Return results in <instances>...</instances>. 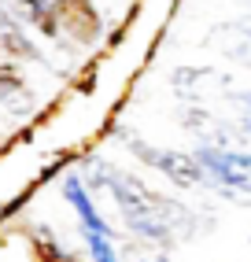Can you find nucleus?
<instances>
[{
  "label": "nucleus",
  "mask_w": 251,
  "mask_h": 262,
  "mask_svg": "<svg viewBox=\"0 0 251 262\" xmlns=\"http://www.w3.org/2000/svg\"><path fill=\"white\" fill-rule=\"evenodd\" d=\"M240 133H244L247 141H251V115H244V122H240Z\"/></svg>",
  "instance_id": "9b49d317"
},
{
  "label": "nucleus",
  "mask_w": 251,
  "mask_h": 262,
  "mask_svg": "<svg viewBox=\"0 0 251 262\" xmlns=\"http://www.w3.org/2000/svg\"><path fill=\"white\" fill-rule=\"evenodd\" d=\"M70 262H89V258H85V255H78V251H74V258H70Z\"/></svg>",
  "instance_id": "f8f14e48"
},
{
  "label": "nucleus",
  "mask_w": 251,
  "mask_h": 262,
  "mask_svg": "<svg viewBox=\"0 0 251 262\" xmlns=\"http://www.w3.org/2000/svg\"><path fill=\"white\" fill-rule=\"evenodd\" d=\"M107 137H115V141H126V148H130L140 163L152 166V170H159L170 185H181V188H203V170L196 166L192 155L174 151V148H155V144H148V141H140L137 133H130L126 126H122V129H107Z\"/></svg>",
  "instance_id": "f03ea898"
},
{
  "label": "nucleus",
  "mask_w": 251,
  "mask_h": 262,
  "mask_svg": "<svg viewBox=\"0 0 251 262\" xmlns=\"http://www.w3.org/2000/svg\"><path fill=\"white\" fill-rule=\"evenodd\" d=\"M247 37H251V19H247Z\"/></svg>",
  "instance_id": "ddd939ff"
},
{
  "label": "nucleus",
  "mask_w": 251,
  "mask_h": 262,
  "mask_svg": "<svg viewBox=\"0 0 251 262\" xmlns=\"http://www.w3.org/2000/svg\"><path fill=\"white\" fill-rule=\"evenodd\" d=\"M78 178L85 181L89 196H107L118 211V222L126 233L140 244L174 251L177 240L196 236V214L174 196H163L140 178L126 173L122 166L107 163L103 155H81L78 159Z\"/></svg>",
  "instance_id": "f257e3e1"
},
{
  "label": "nucleus",
  "mask_w": 251,
  "mask_h": 262,
  "mask_svg": "<svg viewBox=\"0 0 251 262\" xmlns=\"http://www.w3.org/2000/svg\"><path fill=\"white\" fill-rule=\"evenodd\" d=\"M222 163L229 166V170H237V173H244V178H251V148H222Z\"/></svg>",
  "instance_id": "1a4fd4ad"
},
{
  "label": "nucleus",
  "mask_w": 251,
  "mask_h": 262,
  "mask_svg": "<svg viewBox=\"0 0 251 262\" xmlns=\"http://www.w3.org/2000/svg\"><path fill=\"white\" fill-rule=\"evenodd\" d=\"M247 240H251V236H247Z\"/></svg>",
  "instance_id": "4468645a"
},
{
  "label": "nucleus",
  "mask_w": 251,
  "mask_h": 262,
  "mask_svg": "<svg viewBox=\"0 0 251 262\" xmlns=\"http://www.w3.org/2000/svg\"><path fill=\"white\" fill-rule=\"evenodd\" d=\"M170 85L185 103H203L218 89H229V78L218 71H207V67H177L170 74Z\"/></svg>",
  "instance_id": "423d86ee"
},
{
  "label": "nucleus",
  "mask_w": 251,
  "mask_h": 262,
  "mask_svg": "<svg viewBox=\"0 0 251 262\" xmlns=\"http://www.w3.org/2000/svg\"><path fill=\"white\" fill-rule=\"evenodd\" d=\"M26 236H30V255H33V262H70L74 258V251H67L63 244H59V236L48 229V225H30L26 229Z\"/></svg>",
  "instance_id": "0eeeda50"
},
{
  "label": "nucleus",
  "mask_w": 251,
  "mask_h": 262,
  "mask_svg": "<svg viewBox=\"0 0 251 262\" xmlns=\"http://www.w3.org/2000/svg\"><path fill=\"white\" fill-rule=\"evenodd\" d=\"M93 89H96V71H93V74H85V78L78 81V93H93Z\"/></svg>",
  "instance_id": "9d476101"
},
{
  "label": "nucleus",
  "mask_w": 251,
  "mask_h": 262,
  "mask_svg": "<svg viewBox=\"0 0 251 262\" xmlns=\"http://www.w3.org/2000/svg\"><path fill=\"white\" fill-rule=\"evenodd\" d=\"M52 15H56V30L59 41H78V45H93L100 37V15L89 0H52Z\"/></svg>",
  "instance_id": "20e7f679"
},
{
  "label": "nucleus",
  "mask_w": 251,
  "mask_h": 262,
  "mask_svg": "<svg viewBox=\"0 0 251 262\" xmlns=\"http://www.w3.org/2000/svg\"><path fill=\"white\" fill-rule=\"evenodd\" d=\"M78 233H81V244H85V258H89V262H122L115 236H107V233H96V229H81V225H78Z\"/></svg>",
  "instance_id": "6e6552de"
},
{
  "label": "nucleus",
  "mask_w": 251,
  "mask_h": 262,
  "mask_svg": "<svg viewBox=\"0 0 251 262\" xmlns=\"http://www.w3.org/2000/svg\"><path fill=\"white\" fill-rule=\"evenodd\" d=\"M0 107H4L8 115H15V118H30L41 107L37 89L26 81L19 59H15L4 45H0Z\"/></svg>",
  "instance_id": "7ed1b4c3"
},
{
  "label": "nucleus",
  "mask_w": 251,
  "mask_h": 262,
  "mask_svg": "<svg viewBox=\"0 0 251 262\" xmlns=\"http://www.w3.org/2000/svg\"><path fill=\"white\" fill-rule=\"evenodd\" d=\"M59 192H63L67 207L78 214V225H81V229H96V233H107V236H118V229H115V225L100 214L96 196H89V188H85V181L78 178V170H70L67 178H63Z\"/></svg>",
  "instance_id": "39448f33"
}]
</instances>
